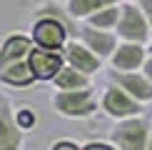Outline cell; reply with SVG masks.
Here are the masks:
<instances>
[{"label":"cell","instance_id":"d6986e66","mask_svg":"<svg viewBox=\"0 0 152 150\" xmlns=\"http://www.w3.org/2000/svg\"><path fill=\"white\" fill-rule=\"evenodd\" d=\"M137 5L142 8L145 18H147V23H150V28H152V0H137Z\"/></svg>","mask_w":152,"mask_h":150},{"label":"cell","instance_id":"8992f818","mask_svg":"<svg viewBox=\"0 0 152 150\" xmlns=\"http://www.w3.org/2000/svg\"><path fill=\"white\" fill-rule=\"evenodd\" d=\"M62 55H65V65H70V68H75V70L90 75V78L102 70V62H105L102 58H97L80 38H72V40L62 48Z\"/></svg>","mask_w":152,"mask_h":150},{"label":"cell","instance_id":"52a82bcc","mask_svg":"<svg viewBox=\"0 0 152 150\" xmlns=\"http://www.w3.org/2000/svg\"><path fill=\"white\" fill-rule=\"evenodd\" d=\"M77 38L102 60H110L112 53H115V48L120 45V38H117L115 30H100V28H92L87 23H80Z\"/></svg>","mask_w":152,"mask_h":150},{"label":"cell","instance_id":"ffe728a7","mask_svg":"<svg viewBox=\"0 0 152 150\" xmlns=\"http://www.w3.org/2000/svg\"><path fill=\"white\" fill-rule=\"evenodd\" d=\"M142 73L152 80V55H147V60H145V65H142Z\"/></svg>","mask_w":152,"mask_h":150},{"label":"cell","instance_id":"2e32d148","mask_svg":"<svg viewBox=\"0 0 152 150\" xmlns=\"http://www.w3.org/2000/svg\"><path fill=\"white\" fill-rule=\"evenodd\" d=\"M12 115H15V123L20 125V130H25V133L35 130V125H37V110L33 108V105H12Z\"/></svg>","mask_w":152,"mask_h":150},{"label":"cell","instance_id":"6da1fadb","mask_svg":"<svg viewBox=\"0 0 152 150\" xmlns=\"http://www.w3.org/2000/svg\"><path fill=\"white\" fill-rule=\"evenodd\" d=\"M53 110L60 118L67 120H87L100 110V100L95 95L92 88H82V90H58L53 98Z\"/></svg>","mask_w":152,"mask_h":150},{"label":"cell","instance_id":"e0dca14e","mask_svg":"<svg viewBox=\"0 0 152 150\" xmlns=\"http://www.w3.org/2000/svg\"><path fill=\"white\" fill-rule=\"evenodd\" d=\"M82 150H117V145L112 140H87Z\"/></svg>","mask_w":152,"mask_h":150},{"label":"cell","instance_id":"44dd1931","mask_svg":"<svg viewBox=\"0 0 152 150\" xmlns=\"http://www.w3.org/2000/svg\"><path fill=\"white\" fill-rule=\"evenodd\" d=\"M8 103H10L8 93H5V90H0V112H3V108H5V105H8Z\"/></svg>","mask_w":152,"mask_h":150},{"label":"cell","instance_id":"277c9868","mask_svg":"<svg viewBox=\"0 0 152 150\" xmlns=\"http://www.w3.org/2000/svg\"><path fill=\"white\" fill-rule=\"evenodd\" d=\"M100 110L105 115H110L112 120H125V118H137L142 115V103L135 100L127 90H122L120 85H107L102 98H100Z\"/></svg>","mask_w":152,"mask_h":150},{"label":"cell","instance_id":"7402d4cb","mask_svg":"<svg viewBox=\"0 0 152 150\" xmlns=\"http://www.w3.org/2000/svg\"><path fill=\"white\" fill-rule=\"evenodd\" d=\"M147 150H152V135H150V143H147Z\"/></svg>","mask_w":152,"mask_h":150},{"label":"cell","instance_id":"9a60e30c","mask_svg":"<svg viewBox=\"0 0 152 150\" xmlns=\"http://www.w3.org/2000/svg\"><path fill=\"white\" fill-rule=\"evenodd\" d=\"M120 12H122V3H115V5H107V8L92 12L87 20V25H92V28H100V30H115L117 28V20H120Z\"/></svg>","mask_w":152,"mask_h":150},{"label":"cell","instance_id":"8fae6325","mask_svg":"<svg viewBox=\"0 0 152 150\" xmlns=\"http://www.w3.org/2000/svg\"><path fill=\"white\" fill-rule=\"evenodd\" d=\"M25 130L15 123L12 115V103H8L0 112V150H23L25 145Z\"/></svg>","mask_w":152,"mask_h":150},{"label":"cell","instance_id":"5bb4252c","mask_svg":"<svg viewBox=\"0 0 152 150\" xmlns=\"http://www.w3.org/2000/svg\"><path fill=\"white\" fill-rule=\"evenodd\" d=\"M115 3H122V0H65V8L77 23H82V20H87L92 12L107 8V5H115Z\"/></svg>","mask_w":152,"mask_h":150},{"label":"cell","instance_id":"5b68a950","mask_svg":"<svg viewBox=\"0 0 152 150\" xmlns=\"http://www.w3.org/2000/svg\"><path fill=\"white\" fill-rule=\"evenodd\" d=\"M30 70L35 73L37 83H53L58 73L65 68V55L62 50H45V48H33L28 55Z\"/></svg>","mask_w":152,"mask_h":150},{"label":"cell","instance_id":"3957f363","mask_svg":"<svg viewBox=\"0 0 152 150\" xmlns=\"http://www.w3.org/2000/svg\"><path fill=\"white\" fill-rule=\"evenodd\" d=\"M150 135L152 130L145 115L117 120L110 130V140L117 145V150H147Z\"/></svg>","mask_w":152,"mask_h":150},{"label":"cell","instance_id":"603a6c76","mask_svg":"<svg viewBox=\"0 0 152 150\" xmlns=\"http://www.w3.org/2000/svg\"><path fill=\"white\" fill-rule=\"evenodd\" d=\"M147 50H150V53H152V48H147Z\"/></svg>","mask_w":152,"mask_h":150},{"label":"cell","instance_id":"ba28073f","mask_svg":"<svg viewBox=\"0 0 152 150\" xmlns=\"http://www.w3.org/2000/svg\"><path fill=\"white\" fill-rule=\"evenodd\" d=\"M150 50L147 45L142 43H127V40H120V45L115 48L110 58V65L112 70H120V73H130V70H140L147 60Z\"/></svg>","mask_w":152,"mask_h":150},{"label":"cell","instance_id":"4fadbf2b","mask_svg":"<svg viewBox=\"0 0 152 150\" xmlns=\"http://www.w3.org/2000/svg\"><path fill=\"white\" fill-rule=\"evenodd\" d=\"M53 85H55V90H82V88H92V80H90V75L65 65L58 73V78L53 80Z\"/></svg>","mask_w":152,"mask_h":150},{"label":"cell","instance_id":"9c48e42d","mask_svg":"<svg viewBox=\"0 0 152 150\" xmlns=\"http://www.w3.org/2000/svg\"><path fill=\"white\" fill-rule=\"evenodd\" d=\"M33 48H35V43L28 33H8L0 40V70L12 65V62L28 60Z\"/></svg>","mask_w":152,"mask_h":150},{"label":"cell","instance_id":"7c38bea8","mask_svg":"<svg viewBox=\"0 0 152 150\" xmlns=\"http://www.w3.org/2000/svg\"><path fill=\"white\" fill-rule=\"evenodd\" d=\"M35 73L30 70V62L20 60V62H12V65L3 68L0 70V88H12V90H23V88L35 85Z\"/></svg>","mask_w":152,"mask_h":150},{"label":"cell","instance_id":"30bf717a","mask_svg":"<svg viewBox=\"0 0 152 150\" xmlns=\"http://www.w3.org/2000/svg\"><path fill=\"white\" fill-rule=\"evenodd\" d=\"M112 83L120 85L122 90H127L135 100L140 103H152V80L147 78L145 73H137V70H130V73H120V70H112L110 73Z\"/></svg>","mask_w":152,"mask_h":150},{"label":"cell","instance_id":"ac0fdd59","mask_svg":"<svg viewBox=\"0 0 152 150\" xmlns=\"http://www.w3.org/2000/svg\"><path fill=\"white\" fill-rule=\"evenodd\" d=\"M50 150H82V145H77L70 138H60V140H55L53 145H50Z\"/></svg>","mask_w":152,"mask_h":150},{"label":"cell","instance_id":"7a4b0ae2","mask_svg":"<svg viewBox=\"0 0 152 150\" xmlns=\"http://www.w3.org/2000/svg\"><path fill=\"white\" fill-rule=\"evenodd\" d=\"M115 33L120 40H127V43L147 45L152 40V28H150L147 18H145L142 8L137 5V0H122V12H120Z\"/></svg>","mask_w":152,"mask_h":150}]
</instances>
